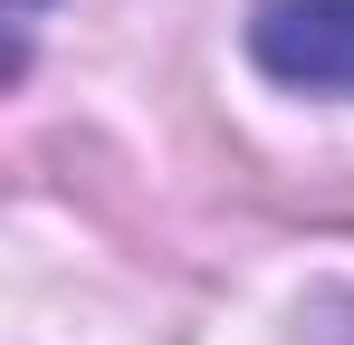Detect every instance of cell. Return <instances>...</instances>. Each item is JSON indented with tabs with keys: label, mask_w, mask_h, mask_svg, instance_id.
<instances>
[{
	"label": "cell",
	"mask_w": 354,
	"mask_h": 345,
	"mask_svg": "<svg viewBox=\"0 0 354 345\" xmlns=\"http://www.w3.org/2000/svg\"><path fill=\"white\" fill-rule=\"evenodd\" d=\"M249 57L297 96H354V0H259Z\"/></svg>",
	"instance_id": "1"
},
{
	"label": "cell",
	"mask_w": 354,
	"mask_h": 345,
	"mask_svg": "<svg viewBox=\"0 0 354 345\" xmlns=\"http://www.w3.org/2000/svg\"><path fill=\"white\" fill-rule=\"evenodd\" d=\"M39 10H48V0H10V29H29V19H39Z\"/></svg>",
	"instance_id": "2"
}]
</instances>
